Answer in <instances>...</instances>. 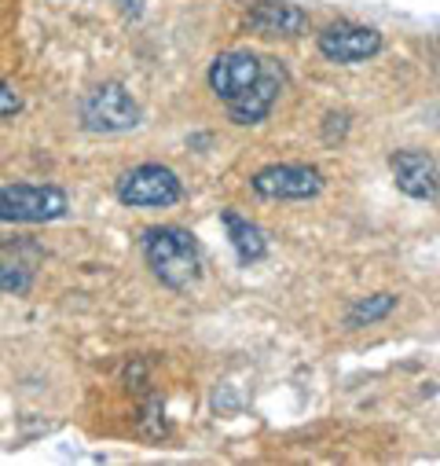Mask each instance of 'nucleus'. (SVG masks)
Returning a JSON list of instances; mask_svg holds the SVG:
<instances>
[{
  "mask_svg": "<svg viewBox=\"0 0 440 466\" xmlns=\"http://www.w3.org/2000/svg\"><path fill=\"white\" fill-rule=\"evenodd\" d=\"M37 265H41V247L30 239L0 247V294H26L37 279Z\"/></svg>",
  "mask_w": 440,
  "mask_h": 466,
  "instance_id": "9b49d317",
  "label": "nucleus"
},
{
  "mask_svg": "<svg viewBox=\"0 0 440 466\" xmlns=\"http://www.w3.org/2000/svg\"><path fill=\"white\" fill-rule=\"evenodd\" d=\"M136 433L144 441H162L169 437V419H165V404L155 390L140 393V411H136Z\"/></svg>",
  "mask_w": 440,
  "mask_h": 466,
  "instance_id": "4468645a",
  "label": "nucleus"
},
{
  "mask_svg": "<svg viewBox=\"0 0 440 466\" xmlns=\"http://www.w3.org/2000/svg\"><path fill=\"white\" fill-rule=\"evenodd\" d=\"M70 213V195L55 184H0V224H52Z\"/></svg>",
  "mask_w": 440,
  "mask_h": 466,
  "instance_id": "20e7f679",
  "label": "nucleus"
},
{
  "mask_svg": "<svg viewBox=\"0 0 440 466\" xmlns=\"http://www.w3.org/2000/svg\"><path fill=\"white\" fill-rule=\"evenodd\" d=\"M140 258L165 290H191L202 279L198 236L180 224H151L140 231Z\"/></svg>",
  "mask_w": 440,
  "mask_h": 466,
  "instance_id": "f257e3e1",
  "label": "nucleus"
},
{
  "mask_svg": "<svg viewBox=\"0 0 440 466\" xmlns=\"http://www.w3.org/2000/svg\"><path fill=\"white\" fill-rule=\"evenodd\" d=\"M326 187V177L308 162H272L250 177V191L265 202H305Z\"/></svg>",
  "mask_w": 440,
  "mask_h": 466,
  "instance_id": "423d86ee",
  "label": "nucleus"
},
{
  "mask_svg": "<svg viewBox=\"0 0 440 466\" xmlns=\"http://www.w3.org/2000/svg\"><path fill=\"white\" fill-rule=\"evenodd\" d=\"M349 129H353V114H349V110H330V114H323V140H326V144H342V140L349 137Z\"/></svg>",
  "mask_w": 440,
  "mask_h": 466,
  "instance_id": "2eb2a0df",
  "label": "nucleus"
},
{
  "mask_svg": "<svg viewBox=\"0 0 440 466\" xmlns=\"http://www.w3.org/2000/svg\"><path fill=\"white\" fill-rule=\"evenodd\" d=\"M389 173H393L396 187L407 198L436 202V195H440V169H436V158L429 151H418V147L393 151L389 155Z\"/></svg>",
  "mask_w": 440,
  "mask_h": 466,
  "instance_id": "9d476101",
  "label": "nucleus"
},
{
  "mask_svg": "<svg viewBox=\"0 0 440 466\" xmlns=\"http://www.w3.org/2000/svg\"><path fill=\"white\" fill-rule=\"evenodd\" d=\"M23 92L12 85V81H5L0 77V122H12L15 114H23Z\"/></svg>",
  "mask_w": 440,
  "mask_h": 466,
  "instance_id": "dca6fc26",
  "label": "nucleus"
},
{
  "mask_svg": "<svg viewBox=\"0 0 440 466\" xmlns=\"http://www.w3.org/2000/svg\"><path fill=\"white\" fill-rule=\"evenodd\" d=\"M396 305H400V298H396V294H389V290L371 294V298H356V301H353V309H349V316H345V323H349L353 330H356V327L382 323L385 316H393V312H396Z\"/></svg>",
  "mask_w": 440,
  "mask_h": 466,
  "instance_id": "ddd939ff",
  "label": "nucleus"
},
{
  "mask_svg": "<svg viewBox=\"0 0 440 466\" xmlns=\"http://www.w3.org/2000/svg\"><path fill=\"white\" fill-rule=\"evenodd\" d=\"M115 198L129 209H169L184 198V180L162 162H140L115 180Z\"/></svg>",
  "mask_w": 440,
  "mask_h": 466,
  "instance_id": "7ed1b4c3",
  "label": "nucleus"
},
{
  "mask_svg": "<svg viewBox=\"0 0 440 466\" xmlns=\"http://www.w3.org/2000/svg\"><path fill=\"white\" fill-rule=\"evenodd\" d=\"M77 118L85 133L118 137V133H133L144 126V106L122 81H103L77 99Z\"/></svg>",
  "mask_w": 440,
  "mask_h": 466,
  "instance_id": "f03ea898",
  "label": "nucleus"
},
{
  "mask_svg": "<svg viewBox=\"0 0 440 466\" xmlns=\"http://www.w3.org/2000/svg\"><path fill=\"white\" fill-rule=\"evenodd\" d=\"M220 224L228 231V243H232L239 265H257L268 258V231L257 220H250L235 209H220Z\"/></svg>",
  "mask_w": 440,
  "mask_h": 466,
  "instance_id": "f8f14e48",
  "label": "nucleus"
},
{
  "mask_svg": "<svg viewBox=\"0 0 440 466\" xmlns=\"http://www.w3.org/2000/svg\"><path fill=\"white\" fill-rule=\"evenodd\" d=\"M283 88H286V66H283L279 59H265L261 77H257L239 99L225 103V106H228V122L239 126V129H254V126H261L268 114L275 110Z\"/></svg>",
  "mask_w": 440,
  "mask_h": 466,
  "instance_id": "0eeeda50",
  "label": "nucleus"
},
{
  "mask_svg": "<svg viewBox=\"0 0 440 466\" xmlns=\"http://www.w3.org/2000/svg\"><path fill=\"white\" fill-rule=\"evenodd\" d=\"M261 66H265V59L257 52H250V48H228V52H220L209 63L205 85H209V92L220 103H232V99H239L261 77Z\"/></svg>",
  "mask_w": 440,
  "mask_h": 466,
  "instance_id": "1a4fd4ad",
  "label": "nucleus"
},
{
  "mask_svg": "<svg viewBox=\"0 0 440 466\" xmlns=\"http://www.w3.org/2000/svg\"><path fill=\"white\" fill-rule=\"evenodd\" d=\"M315 48L326 63H338V66H356V63H367L375 56H382L385 48V37L382 30L367 26V23H356V19H335L326 23L319 34H315Z\"/></svg>",
  "mask_w": 440,
  "mask_h": 466,
  "instance_id": "39448f33",
  "label": "nucleus"
},
{
  "mask_svg": "<svg viewBox=\"0 0 440 466\" xmlns=\"http://www.w3.org/2000/svg\"><path fill=\"white\" fill-rule=\"evenodd\" d=\"M243 30L265 41H297L312 30V19L290 0H254L243 15Z\"/></svg>",
  "mask_w": 440,
  "mask_h": 466,
  "instance_id": "6e6552de",
  "label": "nucleus"
}]
</instances>
